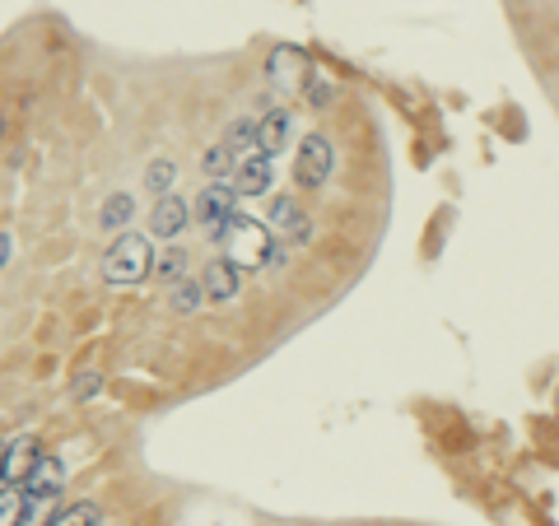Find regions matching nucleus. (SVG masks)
Listing matches in <instances>:
<instances>
[{"label": "nucleus", "mask_w": 559, "mask_h": 526, "mask_svg": "<svg viewBox=\"0 0 559 526\" xmlns=\"http://www.w3.org/2000/svg\"><path fill=\"white\" fill-rule=\"evenodd\" d=\"M219 243H224V257H229L238 270H261L266 261L275 257L271 229H266L261 219H252V215H233Z\"/></svg>", "instance_id": "obj_1"}, {"label": "nucleus", "mask_w": 559, "mask_h": 526, "mask_svg": "<svg viewBox=\"0 0 559 526\" xmlns=\"http://www.w3.org/2000/svg\"><path fill=\"white\" fill-rule=\"evenodd\" d=\"M154 270V252L145 233H122L103 257V280L108 284H140Z\"/></svg>", "instance_id": "obj_2"}, {"label": "nucleus", "mask_w": 559, "mask_h": 526, "mask_svg": "<svg viewBox=\"0 0 559 526\" xmlns=\"http://www.w3.org/2000/svg\"><path fill=\"white\" fill-rule=\"evenodd\" d=\"M233 205H238L233 182L210 177L201 187V196H196V224H201L205 238H224V229H229V219H233Z\"/></svg>", "instance_id": "obj_3"}, {"label": "nucleus", "mask_w": 559, "mask_h": 526, "mask_svg": "<svg viewBox=\"0 0 559 526\" xmlns=\"http://www.w3.org/2000/svg\"><path fill=\"white\" fill-rule=\"evenodd\" d=\"M331 163H336V149H331L327 135H303L299 154H294V182H299L303 191H317L322 182L331 177Z\"/></svg>", "instance_id": "obj_4"}, {"label": "nucleus", "mask_w": 559, "mask_h": 526, "mask_svg": "<svg viewBox=\"0 0 559 526\" xmlns=\"http://www.w3.org/2000/svg\"><path fill=\"white\" fill-rule=\"evenodd\" d=\"M61 489H66V466L42 452V457L33 461V471L24 475V494L38 503V499H61Z\"/></svg>", "instance_id": "obj_5"}, {"label": "nucleus", "mask_w": 559, "mask_h": 526, "mask_svg": "<svg viewBox=\"0 0 559 526\" xmlns=\"http://www.w3.org/2000/svg\"><path fill=\"white\" fill-rule=\"evenodd\" d=\"M201 289H205V298H210V303H233V298H238V289H243V270L233 266L229 257L210 261V266H205V275H201Z\"/></svg>", "instance_id": "obj_6"}, {"label": "nucleus", "mask_w": 559, "mask_h": 526, "mask_svg": "<svg viewBox=\"0 0 559 526\" xmlns=\"http://www.w3.org/2000/svg\"><path fill=\"white\" fill-rule=\"evenodd\" d=\"M182 229H187V201L168 191V196H159L150 210V233L154 238H178Z\"/></svg>", "instance_id": "obj_7"}, {"label": "nucleus", "mask_w": 559, "mask_h": 526, "mask_svg": "<svg viewBox=\"0 0 559 526\" xmlns=\"http://www.w3.org/2000/svg\"><path fill=\"white\" fill-rule=\"evenodd\" d=\"M271 224L285 233L289 243H308V215H303V205L294 196H275L271 201Z\"/></svg>", "instance_id": "obj_8"}, {"label": "nucleus", "mask_w": 559, "mask_h": 526, "mask_svg": "<svg viewBox=\"0 0 559 526\" xmlns=\"http://www.w3.org/2000/svg\"><path fill=\"white\" fill-rule=\"evenodd\" d=\"M233 191H238V196H266V191H271V159H266V154H252V159L238 163Z\"/></svg>", "instance_id": "obj_9"}, {"label": "nucleus", "mask_w": 559, "mask_h": 526, "mask_svg": "<svg viewBox=\"0 0 559 526\" xmlns=\"http://www.w3.org/2000/svg\"><path fill=\"white\" fill-rule=\"evenodd\" d=\"M289 131H294V117H289L285 108L266 112V122H257V140H261V154H266V159H271L275 149H285V145H289Z\"/></svg>", "instance_id": "obj_10"}, {"label": "nucleus", "mask_w": 559, "mask_h": 526, "mask_svg": "<svg viewBox=\"0 0 559 526\" xmlns=\"http://www.w3.org/2000/svg\"><path fill=\"white\" fill-rule=\"evenodd\" d=\"M38 443L33 438H19V443L5 447V485H24V475L33 471V461H38Z\"/></svg>", "instance_id": "obj_11"}, {"label": "nucleus", "mask_w": 559, "mask_h": 526, "mask_svg": "<svg viewBox=\"0 0 559 526\" xmlns=\"http://www.w3.org/2000/svg\"><path fill=\"white\" fill-rule=\"evenodd\" d=\"M136 219V201L126 196V191H117V196H108L103 201V210H98V229L108 233H126V224Z\"/></svg>", "instance_id": "obj_12"}, {"label": "nucleus", "mask_w": 559, "mask_h": 526, "mask_svg": "<svg viewBox=\"0 0 559 526\" xmlns=\"http://www.w3.org/2000/svg\"><path fill=\"white\" fill-rule=\"evenodd\" d=\"M224 149H229L233 159L243 163V159H252V154H261V140H257V122H233L229 131H224Z\"/></svg>", "instance_id": "obj_13"}, {"label": "nucleus", "mask_w": 559, "mask_h": 526, "mask_svg": "<svg viewBox=\"0 0 559 526\" xmlns=\"http://www.w3.org/2000/svg\"><path fill=\"white\" fill-rule=\"evenodd\" d=\"M0 526H33V499L24 489H0Z\"/></svg>", "instance_id": "obj_14"}, {"label": "nucleus", "mask_w": 559, "mask_h": 526, "mask_svg": "<svg viewBox=\"0 0 559 526\" xmlns=\"http://www.w3.org/2000/svg\"><path fill=\"white\" fill-rule=\"evenodd\" d=\"M266 70H271L275 84H294L299 75H308V66H303V52H294V47H275L271 61H266Z\"/></svg>", "instance_id": "obj_15"}, {"label": "nucleus", "mask_w": 559, "mask_h": 526, "mask_svg": "<svg viewBox=\"0 0 559 526\" xmlns=\"http://www.w3.org/2000/svg\"><path fill=\"white\" fill-rule=\"evenodd\" d=\"M173 182H178V163H173V159H154L150 173H145V187L154 191V201H159V196H168V191H173Z\"/></svg>", "instance_id": "obj_16"}, {"label": "nucleus", "mask_w": 559, "mask_h": 526, "mask_svg": "<svg viewBox=\"0 0 559 526\" xmlns=\"http://www.w3.org/2000/svg\"><path fill=\"white\" fill-rule=\"evenodd\" d=\"M42 526H98V508H94V503H70V508L52 513Z\"/></svg>", "instance_id": "obj_17"}, {"label": "nucleus", "mask_w": 559, "mask_h": 526, "mask_svg": "<svg viewBox=\"0 0 559 526\" xmlns=\"http://www.w3.org/2000/svg\"><path fill=\"white\" fill-rule=\"evenodd\" d=\"M187 252H182V247H168V252H164V257H159V261H154V275H159V280H164V284H178L182 280V275H187Z\"/></svg>", "instance_id": "obj_18"}, {"label": "nucleus", "mask_w": 559, "mask_h": 526, "mask_svg": "<svg viewBox=\"0 0 559 526\" xmlns=\"http://www.w3.org/2000/svg\"><path fill=\"white\" fill-rule=\"evenodd\" d=\"M303 98H308V103H313L317 112H327L331 103H336V84H331L327 75H313V70H308V84H303Z\"/></svg>", "instance_id": "obj_19"}, {"label": "nucleus", "mask_w": 559, "mask_h": 526, "mask_svg": "<svg viewBox=\"0 0 559 526\" xmlns=\"http://www.w3.org/2000/svg\"><path fill=\"white\" fill-rule=\"evenodd\" d=\"M168 303H173V312H196L205 303V289L196 280H178V284H173V298H168Z\"/></svg>", "instance_id": "obj_20"}, {"label": "nucleus", "mask_w": 559, "mask_h": 526, "mask_svg": "<svg viewBox=\"0 0 559 526\" xmlns=\"http://www.w3.org/2000/svg\"><path fill=\"white\" fill-rule=\"evenodd\" d=\"M229 168H238V159H233L229 149H224V140H219V145L205 154V173H210V177H224Z\"/></svg>", "instance_id": "obj_21"}, {"label": "nucleus", "mask_w": 559, "mask_h": 526, "mask_svg": "<svg viewBox=\"0 0 559 526\" xmlns=\"http://www.w3.org/2000/svg\"><path fill=\"white\" fill-rule=\"evenodd\" d=\"M94 392H98V373H84V378H80V387H75V396L84 401V396H94Z\"/></svg>", "instance_id": "obj_22"}, {"label": "nucleus", "mask_w": 559, "mask_h": 526, "mask_svg": "<svg viewBox=\"0 0 559 526\" xmlns=\"http://www.w3.org/2000/svg\"><path fill=\"white\" fill-rule=\"evenodd\" d=\"M5 261H10V233H0V270H5Z\"/></svg>", "instance_id": "obj_23"}, {"label": "nucleus", "mask_w": 559, "mask_h": 526, "mask_svg": "<svg viewBox=\"0 0 559 526\" xmlns=\"http://www.w3.org/2000/svg\"><path fill=\"white\" fill-rule=\"evenodd\" d=\"M5 447H10V443L0 438V485H5Z\"/></svg>", "instance_id": "obj_24"}]
</instances>
